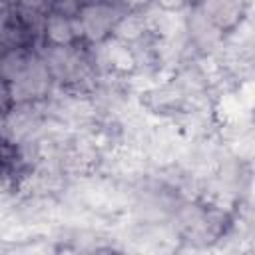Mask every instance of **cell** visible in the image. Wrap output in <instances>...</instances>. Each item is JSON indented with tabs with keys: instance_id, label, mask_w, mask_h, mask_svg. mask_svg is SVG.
Here are the masks:
<instances>
[{
	"instance_id": "6da1fadb",
	"label": "cell",
	"mask_w": 255,
	"mask_h": 255,
	"mask_svg": "<svg viewBox=\"0 0 255 255\" xmlns=\"http://www.w3.org/2000/svg\"><path fill=\"white\" fill-rule=\"evenodd\" d=\"M52 74L42 58L30 56L20 74L8 82V96L16 104H26L38 98H44L50 90Z\"/></svg>"
},
{
	"instance_id": "7a4b0ae2",
	"label": "cell",
	"mask_w": 255,
	"mask_h": 255,
	"mask_svg": "<svg viewBox=\"0 0 255 255\" xmlns=\"http://www.w3.org/2000/svg\"><path fill=\"white\" fill-rule=\"evenodd\" d=\"M124 16V12L118 6L106 4V2H88L80 8V12L76 14L80 28H82V36L90 42H102L106 40V36L114 30V26L118 24V20Z\"/></svg>"
},
{
	"instance_id": "3957f363",
	"label": "cell",
	"mask_w": 255,
	"mask_h": 255,
	"mask_svg": "<svg viewBox=\"0 0 255 255\" xmlns=\"http://www.w3.org/2000/svg\"><path fill=\"white\" fill-rule=\"evenodd\" d=\"M54 78L60 82H80L88 74V62L86 58L74 50L70 44L68 46H50L44 52L42 58Z\"/></svg>"
},
{
	"instance_id": "277c9868",
	"label": "cell",
	"mask_w": 255,
	"mask_h": 255,
	"mask_svg": "<svg viewBox=\"0 0 255 255\" xmlns=\"http://www.w3.org/2000/svg\"><path fill=\"white\" fill-rule=\"evenodd\" d=\"M44 34L52 46H68L82 36V28L76 16L50 12L44 20Z\"/></svg>"
},
{
	"instance_id": "5b68a950",
	"label": "cell",
	"mask_w": 255,
	"mask_h": 255,
	"mask_svg": "<svg viewBox=\"0 0 255 255\" xmlns=\"http://www.w3.org/2000/svg\"><path fill=\"white\" fill-rule=\"evenodd\" d=\"M189 34L201 50H211L221 40V28L203 12V8H195L189 14Z\"/></svg>"
},
{
	"instance_id": "8992f818",
	"label": "cell",
	"mask_w": 255,
	"mask_h": 255,
	"mask_svg": "<svg viewBox=\"0 0 255 255\" xmlns=\"http://www.w3.org/2000/svg\"><path fill=\"white\" fill-rule=\"evenodd\" d=\"M241 4H243V0H205L201 8L223 30L237 22Z\"/></svg>"
},
{
	"instance_id": "52a82bcc",
	"label": "cell",
	"mask_w": 255,
	"mask_h": 255,
	"mask_svg": "<svg viewBox=\"0 0 255 255\" xmlns=\"http://www.w3.org/2000/svg\"><path fill=\"white\" fill-rule=\"evenodd\" d=\"M147 28H149L147 16L133 12V14H124V16L118 20V24L114 26L112 32H114V36H116L118 40H122V42H133V40H137Z\"/></svg>"
},
{
	"instance_id": "ba28073f",
	"label": "cell",
	"mask_w": 255,
	"mask_h": 255,
	"mask_svg": "<svg viewBox=\"0 0 255 255\" xmlns=\"http://www.w3.org/2000/svg\"><path fill=\"white\" fill-rule=\"evenodd\" d=\"M102 58H104V62L110 64L112 68H122V70H128V68H131V64H133L129 50H128V48L122 44V40H118V38L106 44V48H104V52H102Z\"/></svg>"
},
{
	"instance_id": "9c48e42d",
	"label": "cell",
	"mask_w": 255,
	"mask_h": 255,
	"mask_svg": "<svg viewBox=\"0 0 255 255\" xmlns=\"http://www.w3.org/2000/svg\"><path fill=\"white\" fill-rule=\"evenodd\" d=\"M30 56L32 54H26L24 50H10V52H6L0 58V78L6 80V82L14 80L20 74V70L26 66Z\"/></svg>"
},
{
	"instance_id": "30bf717a",
	"label": "cell",
	"mask_w": 255,
	"mask_h": 255,
	"mask_svg": "<svg viewBox=\"0 0 255 255\" xmlns=\"http://www.w3.org/2000/svg\"><path fill=\"white\" fill-rule=\"evenodd\" d=\"M12 38V30H10V16H8V8L0 10V44L8 42Z\"/></svg>"
},
{
	"instance_id": "8fae6325",
	"label": "cell",
	"mask_w": 255,
	"mask_h": 255,
	"mask_svg": "<svg viewBox=\"0 0 255 255\" xmlns=\"http://www.w3.org/2000/svg\"><path fill=\"white\" fill-rule=\"evenodd\" d=\"M161 8H165V10H179L181 6H185L189 0H155Z\"/></svg>"
},
{
	"instance_id": "7c38bea8",
	"label": "cell",
	"mask_w": 255,
	"mask_h": 255,
	"mask_svg": "<svg viewBox=\"0 0 255 255\" xmlns=\"http://www.w3.org/2000/svg\"><path fill=\"white\" fill-rule=\"evenodd\" d=\"M128 8H137V6H145L147 2H151V0H122Z\"/></svg>"
},
{
	"instance_id": "4fadbf2b",
	"label": "cell",
	"mask_w": 255,
	"mask_h": 255,
	"mask_svg": "<svg viewBox=\"0 0 255 255\" xmlns=\"http://www.w3.org/2000/svg\"><path fill=\"white\" fill-rule=\"evenodd\" d=\"M4 128H6V120L2 118V114H0V135L4 133Z\"/></svg>"
},
{
	"instance_id": "5bb4252c",
	"label": "cell",
	"mask_w": 255,
	"mask_h": 255,
	"mask_svg": "<svg viewBox=\"0 0 255 255\" xmlns=\"http://www.w3.org/2000/svg\"><path fill=\"white\" fill-rule=\"evenodd\" d=\"M46 2H48V4H50V8H52V4H54L56 0H46Z\"/></svg>"
},
{
	"instance_id": "9a60e30c",
	"label": "cell",
	"mask_w": 255,
	"mask_h": 255,
	"mask_svg": "<svg viewBox=\"0 0 255 255\" xmlns=\"http://www.w3.org/2000/svg\"><path fill=\"white\" fill-rule=\"evenodd\" d=\"M8 2H14V4H16V2H18V0H8Z\"/></svg>"
}]
</instances>
